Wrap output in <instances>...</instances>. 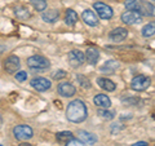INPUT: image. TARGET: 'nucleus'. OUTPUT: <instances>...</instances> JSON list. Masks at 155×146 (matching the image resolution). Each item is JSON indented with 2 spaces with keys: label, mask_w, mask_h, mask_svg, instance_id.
<instances>
[{
  "label": "nucleus",
  "mask_w": 155,
  "mask_h": 146,
  "mask_svg": "<svg viewBox=\"0 0 155 146\" xmlns=\"http://www.w3.org/2000/svg\"><path fill=\"white\" fill-rule=\"evenodd\" d=\"M124 5L128 11H136L141 16L155 17V5L146 0H125Z\"/></svg>",
  "instance_id": "obj_2"
},
{
  "label": "nucleus",
  "mask_w": 155,
  "mask_h": 146,
  "mask_svg": "<svg viewBox=\"0 0 155 146\" xmlns=\"http://www.w3.org/2000/svg\"><path fill=\"white\" fill-rule=\"evenodd\" d=\"M119 67V62H116L114 60H109L106 61L105 64L101 66V71L102 72H110V74H113V72Z\"/></svg>",
  "instance_id": "obj_19"
},
{
  "label": "nucleus",
  "mask_w": 155,
  "mask_h": 146,
  "mask_svg": "<svg viewBox=\"0 0 155 146\" xmlns=\"http://www.w3.org/2000/svg\"><path fill=\"white\" fill-rule=\"evenodd\" d=\"M93 104L100 109H109L111 106V100L106 95H97L93 97Z\"/></svg>",
  "instance_id": "obj_15"
},
{
  "label": "nucleus",
  "mask_w": 155,
  "mask_h": 146,
  "mask_svg": "<svg viewBox=\"0 0 155 146\" xmlns=\"http://www.w3.org/2000/svg\"><path fill=\"white\" fill-rule=\"evenodd\" d=\"M74 138V134H72L70 131H62V132H58L56 134V140L58 141V142H61V144H66V142H69L70 140Z\"/></svg>",
  "instance_id": "obj_23"
},
{
  "label": "nucleus",
  "mask_w": 155,
  "mask_h": 146,
  "mask_svg": "<svg viewBox=\"0 0 155 146\" xmlns=\"http://www.w3.org/2000/svg\"><path fill=\"white\" fill-rule=\"evenodd\" d=\"M97 84L107 92H114L116 89V84L113 80L107 79V78H98V79H97Z\"/></svg>",
  "instance_id": "obj_18"
},
{
  "label": "nucleus",
  "mask_w": 155,
  "mask_h": 146,
  "mask_svg": "<svg viewBox=\"0 0 155 146\" xmlns=\"http://www.w3.org/2000/svg\"><path fill=\"white\" fill-rule=\"evenodd\" d=\"M76 79H78V83L80 84L81 88L87 89V88H89V87H91V81H89V79H87L85 76H83V75H76Z\"/></svg>",
  "instance_id": "obj_26"
},
{
  "label": "nucleus",
  "mask_w": 155,
  "mask_h": 146,
  "mask_svg": "<svg viewBox=\"0 0 155 146\" xmlns=\"http://www.w3.org/2000/svg\"><path fill=\"white\" fill-rule=\"evenodd\" d=\"M19 67H21V62H19V58L17 56H9L5 58V61H4V69H5L7 72L9 74H14V72H17L19 70Z\"/></svg>",
  "instance_id": "obj_8"
},
{
  "label": "nucleus",
  "mask_w": 155,
  "mask_h": 146,
  "mask_svg": "<svg viewBox=\"0 0 155 146\" xmlns=\"http://www.w3.org/2000/svg\"><path fill=\"white\" fill-rule=\"evenodd\" d=\"M14 14H16V17L19 19H28L31 17L30 11H28L26 7H22V5L14 8Z\"/></svg>",
  "instance_id": "obj_20"
},
{
  "label": "nucleus",
  "mask_w": 155,
  "mask_h": 146,
  "mask_svg": "<svg viewBox=\"0 0 155 146\" xmlns=\"http://www.w3.org/2000/svg\"><path fill=\"white\" fill-rule=\"evenodd\" d=\"M87 116H88V110H87L84 101L74 100L67 105L66 118L71 123H81V121H84L87 119Z\"/></svg>",
  "instance_id": "obj_1"
},
{
  "label": "nucleus",
  "mask_w": 155,
  "mask_h": 146,
  "mask_svg": "<svg viewBox=\"0 0 155 146\" xmlns=\"http://www.w3.org/2000/svg\"><path fill=\"white\" fill-rule=\"evenodd\" d=\"M26 79H27V72L26 71H18V72H16V80H18L19 83L26 81Z\"/></svg>",
  "instance_id": "obj_27"
},
{
  "label": "nucleus",
  "mask_w": 155,
  "mask_h": 146,
  "mask_svg": "<svg viewBox=\"0 0 155 146\" xmlns=\"http://www.w3.org/2000/svg\"><path fill=\"white\" fill-rule=\"evenodd\" d=\"M0 146H3V145H0Z\"/></svg>",
  "instance_id": "obj_34"
},
{
  "label": "nucleus",
  "mask_w": 155,
  "mask_h": 146,
  "mask_svg": "<svg viewBox=\"0 0 155 146\" xmlns=\"http://www.w3.org/2000/svg\"><path fill=\"white\" fill-rule=\"evenodd\" d=\"M2 123H3V118H2V115H0V125H2Z\"/></svg>",
  "instance_id": "obj_33"
},
{
  "label": "nucleus",
  "mask_w": 155,
  "mask_h": 146,
  "mask_svg": "<svg viewBox=\"0 0 155 146\" xmlns=\"http://www.w3.org/2000/svg\"><path fill=\"white\" fill-rule=\"evenodd\" d=\"M150 84H151V79L146 75H137L134 76L132 81H130V88L136 92H143L146 91Z\"/></svg>",
  "instance_id": "obj_4"
},
{
  "label": "nucleus",
  "mask_w": 155,
  "mask_h": 146,
  "mask_svg": "<svg viewBox=\"0 0 155 146\" xmlns=\"http://www.w3.org/2000/svg\"><path fill=\"white\" fill-rule=\"evenodd\" d=\"M32 7L36 9L38 12H44L47 9V3L45 0H31Z\"/></svg>",
  "instance_id": "obj_25"
},
{
  "label": "nucleus",
  "mask_w": 155,
  "mask_h": 146,
  "mask_svg": "<svg viewBox=\"0 0 155 146\" xmlns=\"http://www.w3.org/2000/svg\"><path fill=\"white\" fill-rule=\"evenodd\" d=\"M78 14L75 11H72V9H67L66 11V14H65V22L67 26H74L75 23L78 22Z\"/></svg>",
  "instance_id": "obj_21"
},
{
  "label": "nucleus",
  "mask_w": 155,
  "mask_h": 146,
  "mask_svg": "<svg viewBox=\"0 0 155 146\" xmlns=\"http://www.w3.org/2000/svg\"><path fill=\"white\" fill-rule=\"evenodd\" d=\"M97 114H98V116H101V118L105 119V120H113L115 118V113L114 111H111V110H109V109H98Z\"/></svg>",
  "instance_id": "obj_24"
},
{
  "label": "nucleus",
  "mask_w": 155,
  "mask_h": 146,
  "mask_svg": "<svg viewBox=\"0 0 155 146\" xmlns=\"http://www.w3.org/2000/svg\"><path fill=\"white\" fill-rule=\"evenodd\" d=\"M30 84H31L32 88L36 89L38 92H45L51 88L52 83L49 79H47V78L39 76V78H34V79L30 81Z\"/></svg>",
  "instance_id": "obj_9"
},
{
  "label": "nucleus",
  "mask_w": 155,
  "mask_h": 146,
  "mask_svg": "<svg viewBox=\"0 0 155 146\" xmlns=\"http://www.w3.org/2000/svg\"><path fill=\"white\" fill-rule=\"evenodd\" d=\"M57 92H58V95L62 96V97H72L76 93V88L71 84V83L64 81V83H60V84H58Z\"/></svg>",
  "instance_id": "obj_12"
},
{
  "label": "nucleus",
  "mask_w": 155,
  "mask_h": 146,
  "mask_svg": "<svg viewBox=\"0 0 155 146\" xmlns=\"http://www.w3.org/2000/svg\"><path fill=\"white\" fill-rule=\"evenodd\" d=\"M65 146H85V144L81 142L79 138H72V140L69 141V142H66Z\"/></svg>",
  "instance_id": "obj_29"
},
{
  "label": "nucleus",
  "mask_w": 155,
  "mask_h": 146,
  "mask_svg": "<svg viewBox=\"0 0 155 146\" xmlns=\"http://www.w3.org/2000/svg\"><path fill=\"white\" fill-rule=\"evenodd\" d=\"M67 60H69V64L71 67H79L85 61V53H83L79 49H72L67 55Z\"/></svg>",
  "instance_id": "obj_7"
},
{
  "label": "nucleus",
  "mask_w": 155,
  "mask_h": 146,
  "mask_svg": "<svg viewBox=\"0 0 155 146\" xmlns=\"http://www.w3.org/2000/svg\"><path fill=\"white\" fill-rule=\"evenodd\" d=\"M26 62H27V66L31 70H47L51 66V62L48 58L39 55H34L31 57H28Z\"/></svg>",
  "instance_id": "obj_3"
},
{
  "label": "nucleus",
  "mask_w": 155,
  "mask_h": 146,
  "mask_svg": "<svg viewBox=\"0 0 155 146\" xmlns=\"http://www.w3.org/2000/svg\"><path fill=\"white\" fill-rule=\"evenodd\" d=\"M154 2H155V0H154Z\"/></svg>",
  "instance_id": "obj_35"
},
{
  "label": "nucleus",
  "mask_w": 155,
  "mask_h": 146,
  "mask_svg": "<svg viewBox=\"0 0 155 146\" xmlns=\"http://www.w3.org/2000/svg\"><path fill=\"white\" fill-rule=\"evenodd\" d=\"M81 19L84 21V23L92 27L98 25V17L96 16V13L92 9H84L83 13H81Z\"/></svg>",
  "instance_id": "obj_13"
},
{
  "label": "nucleus",
  "mask_w": 155,
  "mask_h": 146,
  "mask_svg": "<svg viewBox=\"0 0 155 146\" xmlns=\"http://www.w3.org/2000/svg\"><path fill=\"white\" fill-rule=\"evenodd\" d=\"M19 146H32V145H31V144H27V142H22Z\"/></svg>",
  "instance_id": "obj_32"
},
{
  "label": "nucleus",
  "mask_w": 155,
  "mask_h": 146,
  "mask_svg": "<svg viewBox=\"0 0 155 146\" xmlns=\"http://www.w3.org/2000/svg\"><path fill=\"white\" fill-rule=\"evenodd\" d=\"M78 138H79L81 142H84L85 145H94L97 141H98V137H97L96 134L91 133V132H87V131H78Z\"/></svg>",
  "instance_id": "obj_14"
},
{
  "label": "nucleus",
  "mask_w": 155,
  "mask_h": 146,
  "mask_svg": "<svg viewBox=\"0 0 155 146\" xmlns=\"http://www.w3.org/2000/svg\"><path fill=\"white\" fill-rule=\"evenodd\" d=\"M93 8H94V11L97 12V14H98V17L102 18V19H110V18H113V16H114L113 8L109 7L107 4H105V3L96 2L93 4Z\"/></svg>",
  "instance_id": "obj_6"
},
{
  "label": "nucleus",
  "mask_w": 155,
  "mask_h": 146,
  "mask_svg": "<svg viewBox=\"0 0 155 146\" xmlns=\"http://www.w3.org/2000/svg\"><path fill=\"white\" fill-rule=\"evenodd\" d=\"M85 60L88 61V64L91 65H96L97 62L100 60V52L98 49H96V48H88V49L85 51Z\"/></svg>",
  "instance_id": "obj_17"
},
{
  "label": "nucleus",
  "mask_w": 155,
  "mask_h": 146,
  "mask_svg": "<svg viewBox=\"0 0 155 146\" xmlns=\"http://www.w3.org/2000/svg\"><path fill=\"white\" fill-rule=\"evenodd\" d=\"M13 136L16 140L27 141L34 136V131L31 127H28L26 124H19V125H16V127L13 128Z\"/></svg>",
  "instance_id": "obj_5"
},
{
  "label": "nucleus",
  "mask_w": 155,
  "mask_h": 146,
  "mask_svg": "<svg viewBox=\"0 0 155 146\" xmlns=\"http://www.w3.org/2000/svg\"><path fill=\"white\" fill-rule=\"evenodd\" d=\"M141 34L143 38H150V36L155 35V21L146 23V25L141 28Z\"/></svg>",
  "instance_id": "obj_22"
},
{
  "label": "nucleus",
  "mask_w": 155,
  "mask_h": 146,
  "mask_svg": "<svg viewBox=\"0 0 155 146\" xmlns=\"http://www.w3.org/2000/svg\"><path fill=\"white\" fill-rule=\"evenodd\" d=\"M127 36H128L127 28H124V27H116V28H114L113 31H110V34H109V40L113 41V43H120V41L125 40Z\"/></svg>",
  "instance_id": "obj_11"
},
{
  "label": "nucleus",
  "mask_w": 155,
  "mask_h": 146,
  "mask_svg": "<svg viewBox=\"0 0 155 146\" xmlns=\"http://www.w3.org/2000/svg\"><path fill=\"white\" fill-rule=\"evenodd\" d=\"M58 17H60V12L56 9H47L41 13V19L47 23H54Z\"/></svg>",
  "instance_id": "obj_16"
},
{
  "label": "nucleus",
  "mask_w": 155,
  "mask_h": 146,
  "mask_svg": "<svg viewBox=\"0 0 155 146\" xmlns=\"http://www.w3.org/2000/svg\"><path fill=\"white\" fill-rule=\"evenodd\" d=\"M123 102H124V104H127V105H129V104H130V105H134L133 102H137V104H138L140 100H138V98H128V100H124Z\"/></svg>",
  "instance_id": "obj_30"
},
{
  "label": "nucleus",
  "mask_w": 155,
  "mask_h": 146,
  "mask_svg": "<svg viewBox=\"0 0 155 146\" xmlns=\"http://www.w3.org/2000/svg\"><path fill=\"white\" fill-rule=\"evenodd\" d=\"M122 21L125 25H136V23L142 22V16L136 11H125L122 14Z\"/></svg>",
  "instance_id": "obj_10"
},
{
  "label": "nucleus",
  "mask_w": 155,
  "mask_h": 146,
  "mask_svg": "<svg viewBox=\"0 0 155 146\" xmlns=\"http://www.w3.org/2000/svg\"><path fill=\"white\" fill-rule=\"evenodd\" d=\"M130 146H149V144L146 142V141H138V142H134Z\"/></svg>",
  "instance_id": "obj_31"
},
{
  "label": "nucleus",
  "mask_w": 155,
  "mask_h": 146,
  "mask_svg": "<svg viewBox=\"0 0 155 146\" xmlns=\"http://www.w3.org/2000/svg\"><path fill=\"white\" fill-rule=\"evenodd\" d=\"M66 75L67 74H66L65 70H57L54 74H53V79H54V80H61V79H64Z\"/></svg>",
  "instance_id": "obj_28"
}]
</instances>
